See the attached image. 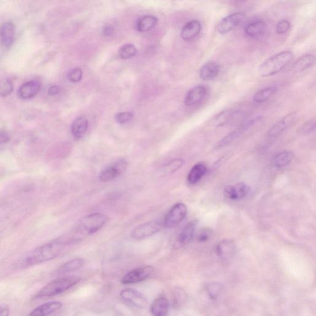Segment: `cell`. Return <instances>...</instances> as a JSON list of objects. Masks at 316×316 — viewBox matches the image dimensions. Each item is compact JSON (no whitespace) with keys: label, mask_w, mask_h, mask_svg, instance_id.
<instances>
[{"label":"cell","mask_w":316,"mask_h":316,"mask_svg":"<svg viewBox=\"0 0 316 316\" xmlns=\"http://www.w3.org/2000/svg\"><path fill=\"white\" fill-rule=\"evenodd\" d=\"M83 78V71L80 68L73 69L69 72V80L73 83H77Z\"/></svg>","instance_id":"8d00e7d4"},{"label":"cell","mask_w":316,"mask_h":316,"mask_svg":"<svg viewBox=\"0 0 316 316\" xmlns=\"http://www.w3.org/2000/svg\"><path fill=\"white\" fill-rule=\"evenodd\" d=\"M202 30V24L198 20H191L183 27L181 37L183 41L189 42L193 41L200 34Z\"/></svg>","instance_id":"44dd1931"},{"label":"cell","mask_w":316,"mask_h":316,"mask_svg":"<svg viewBox=\"0 0 316 316\" xmlns=\"http://www.w3.org/2000/svg\"><path fill=\"white\" fill-rule=\"evenodd\" d=\"M60 88L58 86H53L49 90V94L50 96H55L59 94Z\"/></svg>","instance_id":"b9f144b4"},{"label":"cell","mask_w":316,"mask_h":316,"mask_svg":"<svg viewBox=\"0 0 316 316\" xmlns=\"http://www.w3.org/2000/svg\"><path fill=\"white\" fill-rule=\"evenodd\" d=\"M10 310L6 306H0V316H9Z\"/></svg>","instance_id":"ee69618b"},{"label":"cell","mask_w":316,"mask_h":316,"mask_svg":"<svg viewBox=\"0 0 316 316\" xmlns=\"http://www.w3.org/2000/svg\"><path fill=\"white\" fill-rule=\"evenodd\" d=\"M207 94V89L202 85H199L189 90L186 94L184 103L186 106H192L201 103Z\"/></svg>","instance_id":"ac0fdd59"},{"label":"cell","mask_w":316,"mask_h":316,"mask_svg":"<svg viewBox=\"0 0 316 316\" xmlns=\"http://www.w3.org/2000/svg\"><path fill=\"white\" fill-rule=\"evenodd\" d=\"M207 166L204 165V164H196L191 169L188 174L187 181L189 184H196L207 174Z\"/></svg>","instance_id":"4316f807"},{"label":"cell","mask_w":316,"mask_h":316,"mask_svg":"<svg viewBox=\"0 0 316 316\" xmlns=\"http://www.w3.org/2000/svg\"><path fill=\"white\" fill-rule=\"evenodd\" d=\"M267 25L262 20H255L250 22L245 27V33L248 36L252 38L261 37L266 33Z\"/></svg>","instance_id":"d6986e66"},{"label":"cell","mask_w":316,"mask_h":316,"mask_svg":"<svg viewBox=\"0 0 316 316\" xmlns=\"http://www.w3.org/2000/svg\"><path fill=\"white\" fill-rule=\"evenodd\" d=\"M298 120V114L292 112L282 118L274 125L271 127L267 132V136L270 138H276L284 133L287 129L295 124Z\"/></svg>","instance_id":"7c38bea8"},{"label":"cell","mask_w":316,"mask_h":316,"mask_svg":"<svg viewBox=\"0 0 316 316\" xmlns=\"http://www.w3.org/2000/svg\"><path fill=\"white\" fill-rule=\"evenodd\" d=\"M14 89L12 81L8 78L0 79V96L7 97L13 92Z\"/></svg>","instance_id":"e575fe53"},{"label":"cell","mask_w":316,"mask_h":316,"mask_svg":"<svg viewBox=\"0 0 316 316\" xmlns=\"http://www.w3.org/2000/svg\"><path fill=\"white\" fill-rule=\"evenodd\" d=\"M81 279L77 276H66L55 279L40 290L37 298L52 297L61 294L77 285Z\"/></svg>","instance_id":"277c9868"},{"label":"cell","mask_w":316,"mask_h":316,"mask_svg":"<svg viewBox=\"0 0 316 316\" xmlns=\"http://www.w3.org/2000/svg\"><path fill=\"white\" fill-rule=\"evenodd\" d=\"M74 244L76 243L69 235L59 237L28 254L24 264L27 266H33L52 261L60 255L67 247Z\"/></svg>","instance_id":"6da1fadb"},{"label":"cell","mask_w":316,"mask_h":316,"mask_svg":"<svg viewBox=\"0 0 316 316\" xmlns=\"http://www.w3.org/2000/svg\"><path fill=\"white\" fill-rule=\"evenodd\" d=\"M128 167V163L127 161L124 159L118 160L103 169L99 175V179L103 182L112 181L125 173Z\"/></svg>","instance_id":"9c48e42d"},{"label":"cell","mask_w":316,"mask_h":316,"mask_svg":"<svg viewBox=\"0 0 316 316\" xmlns=\"http://www.w3.org/2000/svg\"><path fill=\"white\" fill-rule=\"evenodd\" d=\"M133 117V114L131 112H120L115 115V120L118 123L123 124L128 123Z\"/></svg>","instance_id":"f35d334b"},{"label":"cell","mask_w":316,"mask_h":316,"mask_svg":"<svg viewBox=\"0 0 316 316\" xmlns=\"http://www.w3.org/2000/svg\"><path fill=\"white\" fill-rule=\"evenodd\" d=\"M262 120L261 115H258L253 117L252 120L248 121L247 122L243 124L238 129L235 130L230 133L225 135L222 138L220 142L217 144V148L224 147V146L229 145V144L235 142V141L244 135L245 132L249 131L251 129L258 124Z\"/></svg>","instance_id":"52a82bcc"},{"label":"cell","mask_w":316,"mask_h":316,"mask_svg":"<svg viewBox=\"0 0 316 316\" xmlns=\"http://www.w3.org/2000/svg\"><path fill=\"white\" fill-rule=\"evenodd\" d=\"M121 298L124 301L139 309L145 308L148 301L142 293L133 289H125L120 293Z\"/></svg>","instance_id":"8fae6325"},{"label":"cell","mask_w":316,"mask_h":316,"mask_svg":"<svg viewBox=\"0 0 316 316\" xmlns=\"http://www.w3.org/2000/svg\"><path fill=\"white\" fill-rule=\"evenodd\" d=\"M157 21V18L154 16H143L137 22V30L140 32H147L156 26Z\"/></svg>","instance_id":"f546056e"},{"label":"cell","mask_w":316,"mask_h":316,"mask_svg":"<svg viewBox=\"0 0 316 316\" xmlns=\"http://www.w3.org/2000/svg\"><path fill=\"white\" fill-rule=\"evenodd\" d=\"M154 272V268L150 266L138 267L124 275L121 282L125 285L139 283L150 278Z\"/></svg>","instance_id":"30bf717a"},{"label":"cell","mask_w":316,"mask_h":316,"mask_svg":"<svg viewBox=\"0 0 316 316\" xmlns=\"http://www.w3.org/2000/svg\"><path fill=\"white\" fill-rule=\"evenodd\" d=\"M250 192V187L246 183L239 182L235 185L227 186L224 190L225 199L237 201L246 198Z\"/></svg>","instance_id":"5bb4252c"},{"label":"cell","mask_w":316,"mask_h":316,"mask_svg":"<svg viewBox=\"0 0 316 316\" xmlns=\"http://www.w3.org/2000/svg\"><path fill=\"white\" fill-rule=\"evenodd\" d=\"M150 311L153 316H168L169 311L168 299L164 296L156 298L151 304Z\"/></svg>","instance_id":"cb8c5ba5"},{"label":"cell","mask_w":316,"mask_h":316,"mask_svg":"<svg viewBox=\"0 0 316 316\" xmlns=\"http://www.w3.org/2000/svg\"><path fill=\"white\" fill-rule=\"evenodd\" d=\"M86 263L84 259L76 258L67 261L58 268L56 271V274L61 275L66 273L76 271L83 268Z\"/></svg>","instance_id":"d4e9b609"},{"label":"cell","mask_w":316,"mask_h":316,"mask_svg":"<svg viewBox=\"0 0 316 316\" xmlns=\"http://www.w3.org/2000/svg\"><path fill=\"white\" fill-rule=\"evenodd\" d=\"M187 214V207L184 203H178L170 209L163 220V225L167 228H173L180 224Z\"/></svg>","instance_id":"8992f818"},{"label":"cell","mask_w":316,"mask_h":316,"mask_svg":"<svg viewBox=\"0 0 316 316\" xmlns=\"http://www.w3.org/2000/svg\"><path fill=\"white\" fill-rule=\"evenodd\" d=\"M196 225L197 221L196 220H193L185 225L177 236L176 242H175V248H182L191 242L193 238L194 233H195Z\"/></svg>","instance_id":"e0dca14e"},{"label":"cell","mask_w":316,"mask_h":316,"mask_svg":"<svg viewBox=\"0 0 316 316\" xmlns=\"http://www.w3.org/2000/svg\"><path fill=\"white\" fill-rule=\"evenodd\" d=\"M41 84L38 81H30L19 87L18 95L22 99H30L38 94Z\"/></svg>","instance_id":"7402d4cb"},{"label":"cell","mask_w":316,"mask_h":316,"mask_svg":"<svg viewBox=\"0 0 316 316\" xmlns=\"http://www.w3.org/2000/svg\"><path fill=\"white\" fill-rule=\"evenodd\" d=\"M108 220V217L102 213L89 214L79 220L69 235L77 244L86 237L97 232L105 225Z\"/></svg>","instance_id":"7a4b0ae2"},{"label":"cell","mask_w":316,"mask_h":316,"mask_svg":"<svg viewBox=\"0 0 316 316\" xmlns=\"http://www.w3.org/2000/svg\"><path fill=\"white\" fill-rule=\"evenodd\" d=\"M63 306L59 301L47 302L36 307L28 316H49L58 311Z\"/></svg>","instance_id":"ffe728a7"},{"label":"cell","mask_w":316,"mask_h":316,"mask_svg":"<svg viewBox=\"0 0 316 316\" xmlns=\"http://www.w3.org/2000/svg\"><path fill=\"white\" fill-rule=\"evenodd\" d=\"M11 137L9 134L5 130H0V145H5L10 142Z\"/></svg>","instance_id":"ab89813d"},{"label":"cell","mask_w":316,"mask_h":316,"mask_svg":"<svg viewBox=\"0 0 316 316\" xmlns=\"http://www.w3.org/2000/svg\"><path fill=\"white\" fill-rule=\"evenodd\" d=\"M246 15L242 11L235 12L225 16L217 24V30L222 35L232 32L244 21Z\"/></svg>","instance_id":"ba28073f"},{"label":"cell","mask_w":316,"mask_h":316,"mask_svg":"<svg viewBox=\"0 0 316 316\" xmlns=\"http://www.w3.org/2000/svg\"><path fill=\"white\" fill-rule=\"evenodd\" d=\"M210 238V233L208 231H202L201 233L199 234V241L201 242H205L208 241Z\"/></svg>","instance_id":"60d3db41"},{"label":"cell","mask_w":316,"mask_h":316,"mask_svg":"<svg viewBox=\"0 0 316 316\" xmlns=\"http://www.w3.org/2000/svg\"><path fill=\"white\" fill-rule=\"evenodd\" d=\"M118 53L121 58L124 59H128L133 58L137 54L136 47L132 44L124 45L121 48Z\"/></svg>","instance_id":"836d02e7"},{"label":"cell","mask_w":316,"mask_h":316,"mask_svg":"<svg viewBox=\"0 0 316 316\" xmlns=\"http://www.w3.org/2000/svg\"><path fill=\"white\" fill-rule=\"evenodd\" d=\"M236 245L232 240H224L217 244L216 252L217 255L223 261H229L236 253Z\"/></svg>","instance_id":"9a60e30c"},{"label":"cell","mask_w":316,"mask_h":316,"mask_svg":"<svg viewBox=\"0 0 316 316\" xmlns=\"http://www.w3.org/2000/svg\"><path fill=\"white\" fill-rule=\"evenodd\" d=\"M15 26L12 22H4L0 25V44L5 49H10L15 41Z\"/></svg>","instance_id":"2e32d148"},{"label":"cell","mask_w":316,"mask_h":316,"mask_svg":"<svg viewBox=\"0 0 316 316\" xmlns=\"http://www.w3.org/2000/svg\"><path fill=\"white\" fill-rule=\"evenodd\" d=\"M222 285L218 282H211L207 286V292L210 298L216 300L221 296L223 292Z\"/></svg>","instance_id":"1f68e13d"},{"label":"cell","mask_w":316,"mask_h":316,"mask_svg":"<svg viewBox=\"0 0 316 316\" xmlns=\"http://www.w3.org/2000/svg\"><path fill=\"white\" fill-rule=\"evenodd\" d=\"M89 123L86 117H78L74 121L71 126V133L76 139H81L86 134Z\"/></svg>","instance_id":"484cf974"},{"label":"cell","mask_w":316,"mask_h":316,"mask_svg":"<svg viewBox=\"0 0 316 316\" xmlns=\"http://www.w3.org/2000/svg\"><path fill=\"white\" fill-rule=\"evenodd\" d=\"M164 226L163 220H153L138 225L131 232V237L135 241L149 238L160 232Z\"/></svg>","instance_id":"5b68a950"},{"label":"cell","mask_w":316,"mask_h":316,"mask_svg":"<svg viewBox=\"0 0 316 316\" xmlns=\"http://www.w3.org/2000/svg\"><path fill=\"white\" fill-rule=\"evenodd\" d=\"M315 120L314 118L307 121L303 126L301 127L300 129V133L301 135H307L311 134L315 131Z\"/></svg>","instance_id":"d590c367"},{"label":"cell","mask_w":316,"mask_h":316,"mask_svg":"<svg viewBox=\"0 0 316 316\" xmlns=\"http://www.w3.org/2000/svg\"><path fill=\"white\" fill-rule=\"evenodd\" d=\"M114 29L112 26H107L104 28V33L106 36H110L113 34Z\"/></svg>","instance_id":"7bdbcfd3"},{"label":"cell","mask_w":316,"mask_h":316,"mask_svg":"<svg viewBox=\"0 0 316 316\" xmlns=\"http://www.w3.org/2000/svg\"><path fill=\"white\" fill-rule=\"evenodd\" d=\"M279 91V88L276 86H270L266 87L258 92L254 95L253 100L256 103H263L275 95Z\"/></svg>","instance_id":"f1b7e54d"},{"label":"cell","mask_w":316,"mask_h":316,"mask_svg":"<svg viewBox=\"0 0 316 316\" xmlns=\"http://www.w3.org/2000/svg\"><path fill=\"white\" fill-rule=\"evenodd\" d=\"M185 161L180 158L170 161L164 166L163 172L166 174H172L179 171L184 165Z\"/></svg>","instance_id":"d6a6232c"},{"label":"cell","mask_w":316,"mask_h":316,"mask_svg":"<svg viewBox=\"0 0 316 316\" xmlns=\"http://www.w3.org/2000/svg\"><path fill=\"white\" fill-rule=\"evenodd\" d=\"M290 28V23L288 20L283 19L278 22L276 26V32L278 34H284Z\"/></svg>","instance_id":"74e56055"},{"label":"cell","mask_w":316,"mask_h":316,"mask_svg":"<svg viewBox=\"0 0 316 316\" xmlns=\"http://www.w3.org/2000/svg\"><path fill=\"white\" fill-rule=\"evenodd\" d=\"M244 116V112L241 110L232 109L224 110V111L219 112L213 118L212 125L216 128H220V127L224 126L227 124L241 120Z\"/></svg>","instance_id":"4fadbf2b"},{"label":"cell","mask_w":316,"mask_h":316,"mask_svg":"<svg viewBox=\"0 0 316 316\" xmlns=\"http://www.w3.org/2000/svg\"><path fill=\"white\" fill-rule=\"evenodd\" d=\"M220 72V66L216 62L209 61L203 64L200 70V77L203 81H210L215 79Z\"/></svg>","instance_id":"603a6c76"},{"label":"cell","mask_w":316,"mask_h":316,"mask_svg":"<svg viewBox=\"0 0 316 316\" xmlns=\"http://www.w3.org/2000/svg\"><path fill=\"white\" fill-rule=\"evenodd\" d=\"M294 154L292 152L285 151L279 153L275 157L274 165L276 168H282L292 162Z\"/></svg>","instance_id":"4dcf8cb0"},{"label":"cell","mask_w":316,"mask_h":316,"mask_svg":"<svg viewBox=\"0 0 316 316\" xmlns=\"http://www.w3.org/2000/svg\"><path fill=\"white\" fill-rule=\"evenodd\" d=\"M314 63L315 56L311 54H306L296 61L293 68L296 72H302L311 68Z\"/></svg>","instance_id":"83f0119b"},{"label":"cell","mask_w":316,"mask_h":316,"mask_svg":"<svg viewBox=\"0 0 316 316\" xmlns=\"http://www.w3.org/2000/svg\"><path fill=\"white\" fill-rule=\"evenodd\" d=\"M294 54L291 51H284L268 58L259 67V74L262 77L279 74L291 63Z\"/></svg>","instance_id":"3957f363"}]
</instances>
